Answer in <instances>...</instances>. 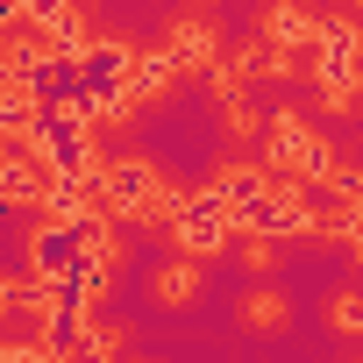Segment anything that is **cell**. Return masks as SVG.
<instances>
[{
  "label": "cell",
  "instance_id": "6da1fadb",
  "mask_svg": "<svg viewBox=\"0 0 363 363\" xmlns=\"http://www.w3.org/2000/svg\"><path fill=\"white\" fill-rule=\"evenodd\" d=\"M29 143H36V157H43L50 171L93 178V150H86V114H79V107H36Z\"/></svg>",
  "mask_w": 363,
  "mask_h": 363
},
{
  "label": "cell",
  "instance_id": "7a4b0ae2",
  "mask_svg": "<svg viewBox=\"0 0 363 363\" xmlns=\"http://www.w3.org/2000/svg\"><path fill=\"white\" fill-rule=\"evenodd\" d=\"M313 79L335 100L356 86V36H349V22H320V65H313Z\"/></svg>",
  "mask_w": 363,
  "mask_h": 363
},
{
  "label": "cell",
  "instance_id": "3957f363",
  "mask_svg": "<svg viewBox=\"0 0 363 363\" xmlns=\"http://www.w3.org/2000/svg\"><path fill=\"white\" fill-rule=\"evenodd\" d=\"M235 221H242V228H264V235H292V228H306V207H299L292 193H264V200H250Z\"/></svg>",
  "mask_w": 363,
  "mask_h": 363
},
{
  "label": "cell",
  "instance_id": "277c9868",
  "mask_svg": "<svg viewBox=\"0 0 363 363\" xmlns=\"http://www.w3.org/2000/svg\"><path fill=\"white\" fill-rule=\"evenodd\" d=\"M100 186H107L114 214H143V207L157 200V178H150L143 164H114V171H100Z\"/></svg>",
  "mask_w": 363,
  "mask_h": 363
},
{
  "label": "cell",
  "instance_id": "5b68a950",
  "mask_svg": "<svg viewBox=\"0 0 363 363\" xmlns=\"http://www.w3.org/2000/svg\"><path fill=\"white\" fill-rule=\"evenodd\" d=\"M214 193L228 200V214H242V207H250V200H264L271 186H264V178H257V171H228V178H221V186H214Z\"/></svg>",
  "mask_w": 363,
  "mask_h": 363
},
{
  "label": "cell",
  "instance_id": "8992f818",
  "mask_svg": "<svg viewBox=\"0 0 363 363\" xmlns=\"http://www.w3.org/2000/svg\"><path fill=\"white\" fill-rule=\"evenodd\" d=\"M57 15H72V0H29V22H43V29H50Z\"/></svg>",
  "mask_w": 363,
  "mask_h": 363
},
{
  "label": "cell",
  "instance_id": "52a82bcc",
  "mask_svg": "<svg viewBox=\"0 0 363 363\" xmlns=\"http://www.w3.org/2000/svg\"><path fill=\"white\" fill-rule=\"evenodd\" d=\"M271 29H278V36H285V43H299V36H306V15H299V8H285V15H278V22H271Z\"/></svg>",
  "mask_w": 363,
  "mask_h": 363
},
{
  "label": "cell",
  "instance_id": "ba28073f",
  "mask_svg": "<svg viewBox=\"0 0 363 363\" xmlns=\"http://www.w3.org/2000/svg\"><path fill=\"white\" fill-rule=\"evenodd\" d=\"M342 320H349V328H363V299H342Z\"/></svg>",
  "mask_w": 363,
  "mask_h": 363
}]
</instances>
